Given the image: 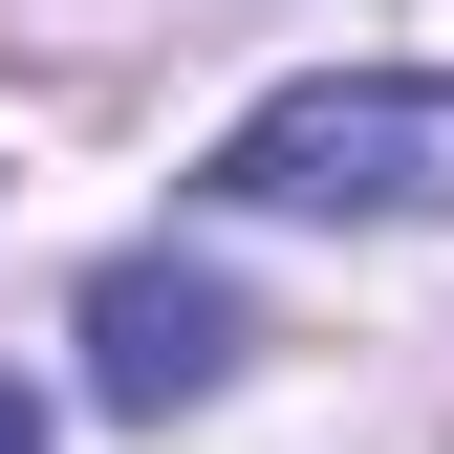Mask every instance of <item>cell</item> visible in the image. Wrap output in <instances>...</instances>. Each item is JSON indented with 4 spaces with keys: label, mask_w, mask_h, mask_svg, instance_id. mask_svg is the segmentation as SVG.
<instances>
[{
    "label": "cell",
    "mask_w": 454,
    "mask_h": 454,
    "mask_svg": "<svg viewBox=\"0 0 454 454\" xmlns=\"http://www.w3.org/2000/svg\"><path fill=\"white\" fill-rule=\"evenodd\" d=\"M216 216H454V66H325L216 130Z\"/></svg>",
    "instance_id": "6da1fadb"
},
{
    "label": "cell",
    "mask_w": 454,
    "mask_h": 454,
    "mask_svg": "<svg viewBox=\"0 0 454 454\" xmlns=\"http://www.w3.org/2000/svg\"><path fill=\"white\" fill-rule=\"evenodd\" d=\"M216 368H239V303H216L195 260H108L87 281V389L108 411H195Z\"/></svg>",
    "instance_id": "7a4b0ae2"
},
{
    "label": "cell",
    "mask_w": 454,
    "mask_h": 454,
    "mask_svg": "<svg viewBox=\"0 0 454 454\" xmlns=\"http://www.w3.org/2000/svg\"><path fill=\"white\" fill-rule=\"evenodd\" d=\"M0 454H43V411H22V389H0Z\"/></svg>",
    "instance_id": "3957f363"
}]
</instances>
